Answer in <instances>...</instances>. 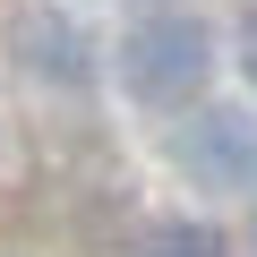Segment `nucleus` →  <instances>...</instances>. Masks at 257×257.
<instances>
[{"label":"nucleus","mask_w":257,"mask_h":257,"mask_svg":"<svg viewBox=\"0 0 257 257\" xmlns=\"http://www.w3.org/2000/svg\"><path fill=\"white\" fill-rule=\"evenodd\" d=\"M138 257H223V240H214L206 223H163V231H146Z\"/></svg>","instance_id":"3"},{"label":"nucleus","mask_w":257,"mask_h":257,"mask_svg":"<svg viewBox=\"0 0 257 257\" xmlns=\"http://www.w3.org/2000/svg\"><path fill=\"white\" fill-rule=\"evenodd\" d=\"M206 77H214V26H206V18H189V9H155V18L128 26V43H120V86L138 94L146 111H180V103H197Z\"/></svg>","instance_id":"1"},{"label":"nucleus","mask_w":257,"mask_h":257,"mask_svg":"<svg viewBox=\"0 0 257 257\" xmlns=\"http://www.w3.org/2000/svg\"><path fill=\"white\" fill-rule=\"evenodd\" d=\"M172 163L214 197H257V120L248 111H189L172 128Z\"/></svg>","instance_id":"2"},{"label":"nucleus","mask_w":257,"mask_h":257,"mask_svg":"<svg viewBox=\"0 0 257 257\" xmlns=\"http://www.w3.org/2000/svg\"><path fill=\"white\" fill-rule=\"evenodd\" d=\"M240 69H248V86H257V18L240 26Z\"/></svg>","instance_id":"4"}]
</instances>
